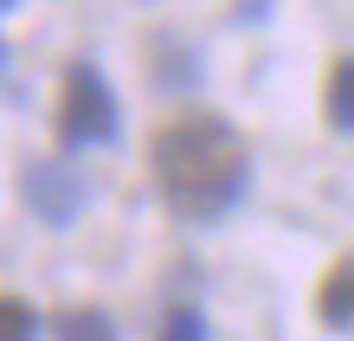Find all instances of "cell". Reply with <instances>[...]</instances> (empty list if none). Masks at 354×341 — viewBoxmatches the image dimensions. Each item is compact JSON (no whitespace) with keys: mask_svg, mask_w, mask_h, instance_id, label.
<instances>
[{"mask_svg":"<svg viewBox=\"0 0 354 341\" xmlns=\"http://www.w3.org/2000/svg\"><path fill=\"white\" fill-rule=\"evenodd\" d=\"M149 174H155V194L168 200L180 219L206 225L245 194V181H252V148H245V136L232 122H219L206 110H187V116L155 129Z\"/></svg>","mask_w":354,"mask_h":341,"instance_id":"obj_1","label":"cell"},{"mask_svg":"<svg viewBox=\"0 0 354 341\" xmlns=\"http://www.w3.org/2000/svg\"><path fill=\"white\" fill-rule=\"evenodd\" d=\"M110 136H116V97L91 58H77L65 71V91H58V142L84 148V142H110Z\"/></svg>","mask_w":354,"mask_h":341,"instance_id":"obj_2","label":"cell"},{"mask_svg":"<svg viewBox=\"0 0 354 341\" xmlns=\"http://www.w3.org/2000/svg\"><path fill=\"white\" fill-rule=\"evenodd\" d=\"M19 200L46 225H71L77 212H84V181H77L71 167H58V161H32L26 174H19Z\"/></svg>","mask_w":354,"mask_h":341,"instance_id":"obj_3","label":"cell"},{"mask_svg":"<svg viewBox=\"0 0 354 341\" xmlns=\"http://www.w3.org/2000/svg\"><path fill=\"white\" fill-rule=\"evenodd\" d=\"M316 315L328 329H354V258H335L316 284Z\"/></svg>","mask_w":354,"mask_h":341,"instance_id":"obj_4","label":"cell"},{"mask_svg":"<svg viewBox=\"0 0 354 341\" xmlns=\"http://www.w3.org/2000/svg\"><path fill=\"white\" fill-rule=\"evenodd\" d=\"M322 110H328V129L354 136V52L335 58V71H328V91H322Z\"/></svg>","mask_w":354,"mask_h":341,"instance_id":"obj_5","label":"cell"},{"mask_svg":"<svg viewBox=\"0 0 354 341\" xmlns=\"http://www.w3.org/2000/svg\"><path fill=\"white\" fill-rule=\"evenodd\" d=\"M52 329H58V341H116V322L103 309H65Z\"/></svg>","mask_w":354,"mask_h":341,"instance_id":"obj_6","label":"cell"},{"mask_svg":"<svg viewBox=\"0 0 354 341\" xmlns=\"http://www.w3.org/2000/svg\"><path fill=\"white\" fill-rule=\"evenodd\" d=\"M32 335H39L32 303H26V296H7V290H0V341H32Z\"/></svg>","mask_w":354,"mask_h":341,"instance_id":"obj_7","label":"cell"},{"mask_svg":"<svg viewBox=\"0 0 354 341\" xmlns=\"http://www.w3.org/2000/svg\"><path fill=\"white\" fill-rule=\"evenodd\" d=\"M155 341H206V322H200V309H174L168 322H161Z\"/></svg>","mask_w":354,"mask_h":341,"instance_id":"obj_8","label":"cell"},{"mask_svg":"<svg viewBox=\"0 0 354 341\" xmlns=\"http://www.w3.org/2000/svg\"><path fill=\"white\" fill-rule=\"evenodd\" d=\"M0 7H13V0H0Z\"/></svg>","mask_w":354,"mask_h":341,"instance_id":"obj_9","label":"cell"},{"mask_svg":"<svg viewBox=\"0 0 354 341\" xmlns=\"http://www.w3.org/2000/svg\"><path fill=\"white\" fill-rule=\"evenodd\" d=\"M0 58H7V46H0Z\"/></svg>","mask_w":354,"mask_h":341,"instance_id":"obj_10","label":"cell"}]
</instances>
